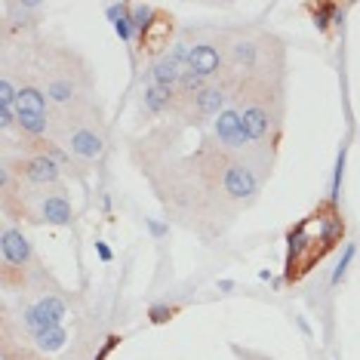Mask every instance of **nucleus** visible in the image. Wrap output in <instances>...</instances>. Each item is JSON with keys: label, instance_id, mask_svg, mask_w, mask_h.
<instances>
[{"label": "nucleus", "instance_id": "1", "mask_svg": "<svg viewBox=\"0 0 360 360\" xmlns=\"http://www.w3.org/2000/svg\"><path fill=\"white\" fill-rule=\"evenodd\" d=\"M129 160L151 185L167 222L216 240L259 200L274 158L256 151L231 105L210 124L163 117L129 139Z\"/></svg>", "mask_w": 360, "mask_h": 360}, {"label": "nucleus", "instance_id": "2", "mask_svg": "<svg viewBox=\"0 0 360 360\" xmlns=\"http://www.w3.org/2000/svg\"><path fill=\"white\" fill-rule=\"evenodd\" d=\"M31 46H34L40 84H44L46 102L53 111V127L99 105V99H96V68L77 46H71L59 34H34Z\"/></svg>", "mask_w": 360, "mask_h": 360}, {"label": "nucleus", "instance_id": "3", "mask_svg": "<svg viewBox=\"0 0 360 360\" xmlns=\"http://www.w3.org/2000/svg\"><path fill=\"white\" fill-rule=\"evenodd\" d=\"M234 108L250 145L277 160L286 133V71L237 75Z\"/></svg>", "mask_w": 360, "mask_h": 360}, {"label": "nucleus", "instance_id": "4", "mask_svg": "<svg viewBox=\"0 0 360 360\" xmlns=\"http://www.w3.org/2000/svg\"><path fill=\"white\" fill-rule=\"evenodd\" d=\"M0 207L4 219L10 225H50V228H68L75 222V203L68 198V188H34L25 182H15L10 173L0 169Z\"/></svg>", "mask_w": 360, "mask_h": 360}, {"label": "nucleus", "instance_id": "5", "mask_svg": "<svg viewBox=\"0 0 360 360\" xmlns=\"http://www.w3.org/2000/svg\"><path fill=\"white\" fill-rule=\"evenodd\" d=\"M0 286L13 296H28V292L62 290V283L37 256L31 237L19 225H4L0 231Z\"/></svg>", "mask_w": 360, "mask_h": 360}, {"label": "nucleus", "instance_id": "6", "mask_svg": "<svg viewBox=\"0 0 360 360\" xmlns=\"http://www.w3.org/2000/svg\"><path fill=\"white\" fill-rule=\"evenodd\" d=\"M345 234V219L335 210V200L317 207L311 216H305L296 228H290L286 243H290V256H286V274L302 277L321 262L326 252L335 247V240Z\"/></svg>", "mask_w": 360, "mask_h": 360}, {"label": "nucleus", "instance_id": "7", "mask_svg": "<svg viewBox=\"0 0 360 360\" xmlns=\"http://www.w3.org/2000/svg\"><path fill=\"white\" fill-rule=\"evenodd\" d=\"M71 296L68 290H46V292H28L19 296L15 308H4V323H10L19 335H34L50 326H65V317L71 314Z\"/></svg>", "mask_w": 360, "mask_h": 360}, {"label": "nucleus", "instance_id": "8", "mask_svg": "<svg viewBox=\"0 0 360 360\" xmlns=\"http://www.w3.org/2000/svg\"><path fill=\"white\" fill-rule=\"evenodd\" d=\"M50 139H56L71 158L80 160L89 169L108 151V124H105V114L99 105H93V108H86L84 114H77V117L65 120V124H56Z\"/></svg>", "mask_w": 360, "mask_h": 360}, {"label": "nucleus", "instance_id": "9", "mask_svg": "<svg viewBox=\"0 0 360 360\" xmlns=\"http://www.w3.org/2000/svg\"><path fill=\"white\" fill-rule=\"evenodd\" d=\"M188 40V71L198 77L219 80L228 75V40H231V28L225 25H191L182 31Z\"/></svg>", "mask_w": 360, "mask_h": 360}, {"label": "nucleus", "instance_id": "10", "mask_svg": "<svg viewBox=\"0 0 360 360\" xmlns=\"http://www.w3.org/2000/svg\"><path fill=\"white\" fill-rule=\"evenodd\" d=\"M4 173H10L15 182L34 188H56L65 185V169L50 154H4Z\"/></svg>", "mask_w": 360, "mask_h": 360}, {"label": "nucleus", "instance_id": "11", "mask_svg": "<svg viewBox=\"0 0 360 360\" xmlns=\"http://www.w3.org/2000/svg\"><path fill=\"white\" fill-rule=\"evenodd\" d=\"M44 13L46 4H40V0H10V4H4V28H0L4 44L40 34L37 25L44 19Z\"/></svg>", "mask_w": 360, "mask_h": 360}, {"label": "nucleus", "instance_id": "12", "mask_svg": "<svg viewBox=\"0 0 360 360\" xmlns=\"http://www.w3.org/2000/svg\"><path fill=\"white\" fill-rule=\"evenodd\" d=\"M176 108V89L173 86H142L139 96V108H136V120L139 124H154V120L169 117Z\"/></svg>", "mask_w": 360, "mask_h": 360}, {"label": "nucleus", "instance_id": "13", "mask_svg": "<svg viewBox=\"0 0 360 360\" xmlns=\"http://www.w3.org/2000/svg\"><path fill=\"white\" fill-rule=\"evenodd\" d=\"M10 326V323H6ZM22 339L28 342V345H34L37 351H44V354H56V351H65L71 342V335L65 326H50V330H40L34 335H22Z\"/></svg>", "mask_w": 360, "mask_h": 360}, {"label": "nucleus", "instance_id": "14", "mask_svg": "<svg viewBox=\"0 0 360 360\" xmlns=\"http://www.w3.org/2000/svg\"><path fill=\"white\" fill-rule=\"evenodd\" d=\"M351 259H354V243H345V252H342V259H339V268H335V271H333V286H339L342 281H345Z\"/></svg>", "mask_w": 360, "mask_h": 360}, {"label": "nucleus", "instance_id": "15", "mask_svg": "<svg viewBox=\"0 0 360 360\" xmlns=\"http://www.w3.org/2000/svg\"><path fill=\"white\" fill-rule=\"evenodd\" d=\"M231 354L237 360H274L268 354H262V351H252V348H240V345H231Z\"/></svg>", "mask_w": 360, "mask_h": 360}, {"label": "nucleus", "instance_id": "16", "mask_svg": "<svg viewBox=\"0 0 360 360\" xmlns=\"http://www.w3.org/2000/svg\"><path fill=\"white\" fill-rule=\"evenodd\" d=\"M169 314H173V308H151V321H154V323L169 321Z\"/></svg>", "mask_w": 360, "mask_h": 360}, {"label": "nucleus", "instance_id": "17", "mask_svg": "<svg viewBox=\"0 0 360 360\" xmlns=\"http://www.w3.org/2000/svg\"><path fill=\"white\" fill-rule=\"evenodd\" d=\"M96 247H99V256H102L105 262H108V259H111V250H108V247H105V243H96Z\"/></svg>", "mask_w": 360, "mask_h": 360}]
</instances>
